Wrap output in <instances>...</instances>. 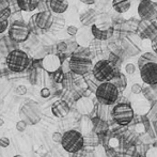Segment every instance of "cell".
<instances>
[{"instance_id": "cell-1", "label": "cell", "mask_w": 157, "mask_h": 157, "mask_svg": "<svg viewBox=\"0 0 157 157\" xmlns=\"http://www.w3.org/2000/svg\"><path fill=\"white\" fill-rule=\"evenodd\" d=\"M67 61L71 72L79 76H85L86 74L91 72L93 67L91 52L85 46L78 45V47L71 54Z\"/></svg>"}, {"instance_id": "cell-2", "label": "cell", "mask_w": 157, "mask_h": 157, "mask_svg": "<svg viewBox=\"0 0 157 157\" xmlns=\"http://www.w3.org/2000/svg\"><path fill=\"white\" fill-rule=\"evenodd\" d=\"M94 93L99 104L108 106L114 105L120 96V91L118 90V88L110 81L101 82Z\"/></svg>"}, {"instance_id": "cell-3", "label": "cell", "mask_w": 157, "mask_h": 157, "mask_svg": "<svg viewBox=\"0 0 157 157\" xmlns=\"http://www.w3.org/2000/svg\"><path fill=\"white\" fill-rule=\"evenodd\" d=\"M6 63L11 72L21 73L29 67L31 60H30L27 52H25L24 50L14 49L11 50L8 54L6 59Z\"/></svg>"}, {"instance_id": "cell-4", "label": "cell", "mask_w": 157, "mask_h": 157, "mask_svg": "<svg viewBox=\"0 0 157 157\" xmlns=\"http://www.w3.org/2000/svg\"><path fill=\"white\" fill-rule=\"evenodd\" d=\"M111 117L117 124L128 126L135 118L134 108L128 103H118L112 108Z\"/></svg>"}, {"instance_id": "cell-5", "label": "cell", "mask_w": 157, "mask_h": 157, "mask_svg": "<svg viewBox=\"0 0 157 157\" xmlns=\"http://www.w3.org/2000/svg\"><path fill=\"white\" fill-rule=\"evenodd\" d=\"M119 71H120V68L116 67L107 59H101L94 64L91 73L99 82H105V81L111 80Z\"/></svg>"}, {"instance_id": "cell-6", "label": "cell", "mask_w": 157, "mask_h": 157, "mask_svg": "<svg viewBox=\"0 0 157 157\" xmlns=\"http://www.w3.org/2000/svg\"><path fill=\"white\" fill-rule=\"evenodd\" d=\"M61 145L70 154H74L77 151L85 147L83 145V135L80 132L75 129H71L62 134Z\"/></svg>"}, {"instance_id": "cell-7", "label": "cell", "mask_w": 157, "mask_h": 157, "mask_svg": "<svg viewBox=\"0 0 157 157\" xmlns=\"http://www.w3.org/2000/svg\"><path fill=\"white\" fill-rule=\"evenodd\" d=\"M9 29V37L16 43H24L30 36V29L28 24H26L23 19L14 21L10 25Z\"/></svg>"}, {"instance_id": "cell-8", "label": "cell", "mask_w": 157, "mask_h": 157, "mask_svg": "<svg viewBox=\"0 0 157 157\" xmlns=\"http://www.w3.org/2000/svg\"><path fill=\"white\" fill-rule=\"evenodd\" d=\"M19 116L28 125H35L41 120L40 106L34 101H27L19 109Z\"/></svg>"}, {"instance_id": "cell-9", "label": "cell", "mask_w": 157, "mask_h": 157, "mask_svg": "<svg viewBox=\"0 0 157 157\" xmlns=\"http://www.w3.org/2000/svg\"><path fill=\"white\" fill-rule=\"evenodd\" d=\"M91 33L92 36L96 41H107L110 40L114 34V26L107 21H104L101 24H93L91 25Z\"/></svg>"}, {"instance_id": "cell-10", "label": "cell", "mask_w": 157, "mask_h": 157, "mask_svg": "<svg viewBox=\"0 0 157 157\" xmlns=\"http://www.w3.org/2000/svg\"><path fill=\"white\" fill-rule=\"evenodd\" d=\"M138 15L142 21H155L157 2L154 0H141L138 6Z\"/></svg>"}, {"instance_id": "cell-11", "label": "cell", "mask_w": 157, "mask_h": 157, "mask_svg": "<svg viewBox=\"0 0 157 157\" xmlns=\"http://www.w3.org/2000/svg\"><path fill=\"white\" fill-rule=\"evenodd\" d=\"M137 32L138 36L141 40H149L152 41L157 35V24L155 21H142L137 25Z\"/></svg>"}, {"instance_id": "cell-12", "label": "cell", "mask_w": 157, "mask_h": 157, "mask_svg": "<svg viewBox=\"0 0 157 157\" xmlns=\"http://www.w3.org/2000/svg\"><path fill=\"white\" fill-rule=\"evenodd\" d=\"M32 19L42 32H46L52 27V21H54V14L50 10L39 11L33 15Z\"/></svg>"}, {"instance_id": "cell-13", "label": "cell", "mask_w": 157, "mask_h": 157, "mask_svg": "<svg viewBox=\"0 0 157 157\" xmlns=\"http://www.w3.org/2000/svg\"><path fill=\"white\" fill-rule=\"evenodd\" d=\"M140 77L145 85H155L157 83V62H150L141 66Z\"/></svg>"}, {"instance_id": "cell-14", "label": "cell", "mask_w": 157, "mask_h": 157, "mask_svg": "<svg viewBox=\"0 0 157 157\" xmlns=\"http://www.w3.org/2000/svg\"><path fill=\"white\" fill-rule=\"evenodd\" d=\"M61 61L58 55L48 54L42 58V68L45 70L47 73H52L59 67H61Z\"/></svg>"}, {"instance_id": "cell-15", "label": "cell", "mask_w": 157, "mask_h": 157, "mask_svg": "<svg viewBox=\"0 0 157 157\" xmlns=\"http://www.w3.org/2000/svg\"><path fill=\"white\" fill-rule=\"evenodd\" d=\"M70 111V105L64 99H58L52 106V113L58 119H63L65 117H67Z\"/></svg>"}, {"instance_id": "cell-16", "label": "cell", "mask_w": 157, "mask_h": 157, "mask_svg": "<svg viewBox=\"0 0 157 157\" xmlns=\"http://www.w3.org/2000/svg\"><path fill=\"white\" fill-rule=\"evenodd\" d=\"M48 9L55 14H63L68 9L67 0H48Z\"/></svg>"}, {"instance_id": "cell-17", "label": "cell", "mask_w": 157, "mask_h": 157, "mask_svg": "<svg viewBox=\"0 0 157 157\" xmlns=\"http://www.w3.org/2000/svg\"><path fill=\"white\" fill-rule=\"evenodd\" d=\"M92 121V132H94L97 135H101V134H106V132H109V123L108 121L101 120L98 117H93L91 119Z\"/></svg>"}, {"instance_id": "cell-18", "label": "cell", "mask_w": 157, "mask_h": 157, "mask_svg": "<svg viewBox=\"0 0 157 157\" xmlns=\"http://www.w3.org/2000/svg\"><path fill=\"white\" fill-rule=\"evenodd\" d=\"M18 9L24 12H32L36 10L40 0H15Z\"/></svg>"}, {"instance_id": "cell-19", "label": "cell", "mask_w": 157, "mask_h": 157, "mask_svg": "<svg viewBox=\"0 0 157 157\" xmlns=\"http://www.w3.org/2000/svg\"><path fill=\"white\" fill-rule=\"evenodd\" d=\"M79 18H80V23L83 26L89 27V26L93 25L95 21H96V12H95V10H93V9H89V10L81 13Z\"/></svg>"}, {"instance_id": "cell-20", "label": "cell", "mask_w": 157, "mask_h": 157, "mask_svg": "<svg viewBox=\"0 0 157 157\" xmlns=\"http://www.w3.org/2000/svg\"><path fill=\"white\" fill-rule=\"evenodd\" d=\"M77 108H78V110L81 113L90 114L92 110H93L94 106H93V104H92V101H90L88 97L82 96L77 101Z\"/></svg>"}, {"instance_id": "cell-21", "label": "cell", "mask_w": 157, "mask_h": 157, "mask_svg": "<svg viewBox=\"0 0 157 157\" xmlns=\"http://www.w3.org/2000/svg\"><path fill=\"white\" fill-rule=\"evenodd\" d=\"M132 6V0H112V8L119 14L126 13Z\"/></svg>"}, {"instance_id": "cell-22", "label": "cell", "mask_w": 157, "mask_h": 157, "mask_svg": "<svg viewBox=\"0 0 157 157\" xmlns=\"http://www.w3.org/2000/svg\"><path fill=\"white\" fill-rule=\"evenodd\" d=\"M110 82L113 83V85L118 88V90L120 92L125 90L126 87H127V78H126L125 75L123 74V73H121L120 71L114 75L113 78L110 80Z\"/></svg>"}, {"instance_id": "cell-23", "label": "cell", "mask_w": 157, "mask_h": 157, "mask_svg": "<svg viewBox=\"0 0 157 157\" xmlns=\"http://www.w3.org/2000/svg\"><path fill=\"white\" fill-rule=\"evenodd\" d=\"M83 145L85 147H95L97 145H99L98 135L95 134L94 132H88L86 136H83Z\"/></svg>"}, {"instance_id": "cell-24", "label": "cell", "mask_w": 157, "mask_h": 157, "mask_svg": "<svg viewBox=\"0 0 157 157\" xmlns=\"http://www.w3.org/2000/svg\"><path fill=\"white\" fill-rule=\"evenodd\" d=\"M95 110H96V117H98L99 119L105 121L109 120L110 116H111V110L108 105H103V104L98 103V106L97 108H95Z\"/></svg>"}, {"instance_id": "cell-25", "label": "cell", "mask_w": 157, "mask_h": 157, "mask_svg": "<svg viewBox=\"0 0 157 157\" xmlns=\"http://www.w3.org/2000/svg\"><path fill=\"white\" fill-rule=\"evenodd\" d=\"M64 26H65V19H64V17L61 16V14H57L56 16L54 15V21H52V27L49 28L48 31L58 32L63 29Z\"/></svg>"}, {"instance_id": "cell-26", "label": "cell", "mask_w": 157, "mask_h": 157, "mask_svg": "<svg viewBox=\"0 0 157 157\" xmlns=\"http://www.w3.org/2000/svg\"><path fill=\"white\" fill-rule=\"evenodd\" d=\"M150 62H157V55L155 52H144L138 59V67L140 68L144 64Z\"/></svg>"}, {"instance_id": "cell-27", "label": "cell", "mask_w": 157, "mask_h": 157, "mask_svg": "<svg viewBox=\"0 0 157 157\" xmlns=\"http://www.w3.org/2000/svg\"><path fill=\"white\" fill-rule=\"evenodd\" d=\"M86 76V79H85V82H86V86H87V88L90 90L91 92H95V90H96V88L98 87V85L101 82H99L98 80H97L96 78L93 76V74H92L91 72L88 73V74L85 75Z\"/></svg>"}, {"instance_id": "cell-28", "label": "cell", "mask_w": 157, "mask_h": 157, "mask_svg": "<svg viewBox=\"0 0 157 157\" xmlns=\"http://www.w3.org/2000/svg\"><path fill=\"white\" fill-rule=\"evenodd\" d=\"M77 34H78L77 35V43H78V45H80V46H83L87 43H89V42L91 41L92 37H93L92 36L91 30H90V31H87L86 29H83L80 33L77 32Z\"/></svg>"}, {"instance_id": "cell-29", "label": "cell", "mask_w": 157, "mask_h": 157, "mask_svg": "<svg viewBox=\"0 0 157 157\" xmlns=\"http://www.w3.org/2000/svg\"><path fill=\"white\" fill-rule=\"evenodd\" d=\"M147 118L149 119L150 121H154L157 119V101H153V103H151V105H150V108L149 110H147Z\"/></svg>"}, {"instance_id": "cell-30", "label": "cell", "mask_w": 157, "mask_h": 157, "mask_svg": "<svg viewBox=\"0 0 157 157\" xmlns=\"http://www.w3.org/2000/svg\"><path fill=\"white\" fill-rule=\"evenodd\" d=\"M107 60L109 61L110 63L113 64L116 67L120 68V65H121V63H122L123 59L121 58V57H119L117 54H114L113 52H109V55H108V59H107Z\"/></svg>"}, {"instance_id": "cell-31", "label": "cell", "mask_w": 157, "mask_h": 157, "mask_svg": "<svg viewBox=\"0 0 157 157\" xmlns=\"http://www.w3.org/2000/svg\"><path fill=\"white\" fill-rule=\"evenodd\" d=\"M49 74H50V76H52V80H54L56 83H61V82H62V80L64 78V72H63V70L61 67H59L58 70H56L55 72L49 73Z\"/></svg>"}, {"instance_id": "cell-32", "label": "cell", "mask_w": 157, "mask_h": 157, "mask_svg": "<svg viewBox=\"0 0 157 157\" xmlns=\"http://www.w3.org/2000/svg\"><path fill=\"white\" fill-rule=\"evenodd\" d=\"M11 13H12V10L11 8L4 9V10H0V21H9L11 16Z\"/></svg>"}, {"instance_id": "cell-33", "label": "cell", "mask_w": 157, "mask_h": 157, "mask_svg": "<svg viewBox=\"0 0 157 157\" xmlns=\"http://www.w3.org/2000/svg\"><path fill=\"white\" fill-rule=\"evenodd\" d=\"M67 42L66 41H60L57 43V50L58 52H66L67 54Z\"/></svg>"}, {"instance_id": "cell-34", "label": "cell", "mask_w": 157, "mask_h": 157, "mask_svg": "<svg viewBox=\"0 0 157 157\" xmlns=\"http://www.w3.org/2000/svg\"><path fill=\"white\" fill-rule=\"evenodd\" d=\"M27 126H28V124L25 122V121L21 120L16 123V126H15V127H16V129L18 130L19 132H24L26 129H27Z\"/></svg>"}, {"instance_id": "cell-35", "label": "cell", "mask_w": 157, "mask_h": 157, "mask_svg": "<svg viewBox=\"0 0 157 157\" xmlns=\"http://www.w3.org/2000/svg\"><path fill=\"white\" fill-rule=\"evenodd\" d=\"M136 72V65L134 63H127L125 65V73L128 75H132Z\"/></svg>"}, {"instance_id": "cell-36", "label": "cell", "mask_w": 157, "mask_h": 157, "mask_svg": "<svg viewBox=\"0 0 157 157\" xmlns=\"http://www.w3.org/2000/svg\"><path fill=\"white\" fill-rule=\"evenodd\" d=\"M78 30L79 29L76 27V26H73V25L67 26V27H66V32H67L68 34L71 35V36H76L77 32H78Z\"/></svg>"}, {"instance_id": "cell-37", "label": "cell", "mask_w": 157, "mask_h": 157, "mask_svg": "<svg viewBox=\"0 0 157 157\" xmlns=\"http://www.w3.org/2000/svg\"><path fill=\"white\" fill-rule=\"evenodd\" d=\"M40 95H41V97H43V98H48V97H50V95H52V91H50L49 88H42L41 91H40Z\"/></svg>"}, {"instance_id": "cell-38", "label": "cell", "mask_w": 157, "mask_h": 157, "mask_svg": "<svg viewBox=\"0 0 157 157\" xmlns=\"http://www.w3.org/2000/svg\"><path fill=\"white\" fill-rule=\"evenodd\" d=\"M10 139L8 138V137H1L0 138V147H3V149H6V147H10Z\"/></svg>"}, {"instance_id": "cell-39", "label": "cell", "mask_w": 157, "mask_h": 157, "mask_svg": "<svg viewBox=\"0 0 157 157\" xmlns=\"http://www.w3.org/2000/svg\"><path fill=\"white\" fill-rule=\"evenodd\" d=\"M132 93L134 94H140L141 91H142V87H141V85H139V83H134V85L132 86Z\"/></svg>"}, {"instance_id": "cell-40", "label": "cell", "mask_w": 157, "mask_h": 157, "mask_svg": "<svg viewBox=\"0 0 157 157\" xmlns=\"http://www.w3.org/2000/svg\"><path fill=\"white\" fill-rule=\"evenodd\" d=\"M145 157H157V147H154L152 149L149 147V150L145 153Z\"/></svg>"}, {"instance_id": "cell-41", "label": "cell", "mask_w": 157, "mask_h": 157, "mask_svg": "<svg viewBox=\"0 0 157 157\" xmlns=\"http://www.w3.org/2000/svg\"><path fill=\"white\" fill-rule=\"evenodd\" d=\"M61 139H62V134H60L58 132L52 134V141L55 143H61Z\"/></svg>"}, {"instance_id": "cell-42", "label": "cell", "mask_w": 157, "mask_h": 157, "mask_svg": "<svg viewBox=\"0 0 157 157\" xmlns=\"http://www.w3.org/2000/svg\"><path fill=\"white\" fill-rule=\"evenodd\" d=\"M9 28V21H0V34L3 33L6 30H8Z\"/></svg>"}, {"instance_id": "cell-43", "label": "cell", "mask_w": 157, "mask_h": 157, "mask_svg": "<svg viewBox=\"0 0 157 157\" xmlns=\"http://www.w3.org/2000/svg\"><path fill=\"white\" fill-rule=\"evenodd\" d=\"M16 92L18 95H25L27 93V88L25 87V86H18V87L16 88Z\"/></svg>"}, {"instance_id": "cell-44", "label": "cell", "mask_w": 157, "mask_h": 157, "mask_svg": "<svg viewBox=\"0 0 157 157\" xmlns=\"http://www.w3.org/2000/svg\"><path fill=\"white\" fill-rule=\"evenodd\" d=\"M11 4V0H0V10L9 8Z\"/></svg>"}, {"instance_id": "cell-45", "label": "cell", "mask_w": 157, "mask_h": 157, "mask_svg": "<svg viewBox=\"0 0 157 157\" xmlns=\"http://www.w3.org/2000/svg\"><path fill=\"white\" fill-rule=\"evenodd\" d=\"M151 47L153 49V52L157 55V35L151 41Z\"/></svg>"}, {"instance_id": "cell-46", "label": "cell", "mask_w": 157, "mask_h": 157, "mask_svg": "<svg viewBox=\"0 0 157 157\" xmlns=\"http://www.w3.org/2000/svg\"><path fill=\"white\" fill-rule=\"evenodd\" d=\"M152 124V129H153V132L155 135V138H157V119L151 122Z\"/></svg>"}, {"instance_id": "cell-47", "label": "cell", "mask_w": 157, "mask_h": 157, "mask_svg": "<svg viewBox=\"0 0 157 157\" xmlns=\"http://www.w3.org/2000/svg\"><path fill=\"white\" fill-rule=\"evenodd\" d=\"M152 89V92H153L154 96H155V98L157 99V83H155V85H151L150 86Z\"/></svg>"}, {"instance_id": "cell-48", "label": "cell", "mask_w": 157, "mask_h": 157, "mask_svg": "<svg viewBox=\"0 0 157 157\" xmlns=\"http://www.w3.org/2000/svg\"><path fill=\"white\" fill-rule=\"evenodd\" d=\"M80 1L85 4H88V6H91V4L95 3V0H80Z\"/></svg>"}, {"instance_id": "cell-49", "label": "cell", "mask_w": 157, "mask_h": 157, "mask_svg": "<svg viewBox=\"0 0 157 157\" xmlns=\"http://www.w3.org/2000/svg\"><path fill=\"white\" fill-rule=\"evenodd\" d=\"M3 125H4V121H3V119H0V128H1Z\"/></svg>"}, {"instance_id": "cell-50", "label": "cell", "mask_w": 157, "mask_h": 157, "mask_svg": "<svg viewBox=\"0 0 157 157\" xmlns=\"http://www.w3.org/2000/svg\"><path fill=\"white\" fill-rule=\"evenodd\" d=\"M13 157H25L24 155H15V156H13Z\"/></svg>"}, {"instance_id": "cell-51", "label": "cell", "mask_w": 157, "mask_h": 157, "mask_svg": "<svg viewBox=\"0 0 157 157\" xmlns=\"http://www.w3.org/2000/svg\"><path fill=\"white\" fill-rule=\"evenodd\" d=\"M155 23L157 24V17H156V19H155Z\"/></svg>"}]
</instances>
